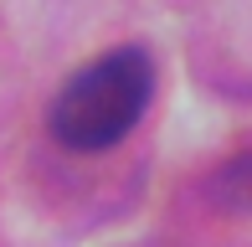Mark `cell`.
Here are the masks:
<instances>
[{"label":"cell","mask_w":252,"mask_h":247,"mask_svg":"<svg viewBox=\"0 0 252 247\" xmlns=\"http://www.w3.org/2000/svg\"><path fill=\"white\" fill-rule=\"evenodd\" d=\"M232 181H237V196L252 201V160H237L232 165Z\"/></svg>","instance_id":"cell-2"},{"label":"cell","mask_w":252,"mask_h":247,"mask_svg":"<svg viewBox=\"0 0 252 247\" xmlns=\"http://www.w3.org/2000/svg\"><path fill=\"white\" fill-rule=\"evenodd\" d=\"M150 93H155L150 57L139 47H119L62 83V93H57V103L47 114L52 139L77 154L113 150L150 108Z\"/></svg>","instance_id":"cell-1"}]
</instances>
